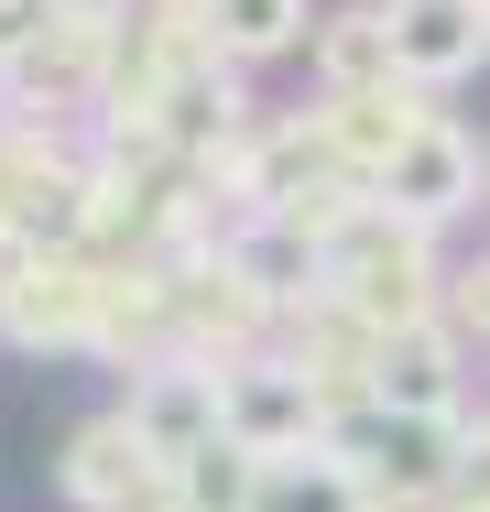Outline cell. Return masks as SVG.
Instances as JSON below:
<instances>
[{
	"label": "cell",
	"instance_id": "obj_1",
	"mask_svg": "<svg viewBox=\"0 0 490 512\" xmlns=\"http://www.w3.org/2000/svg\"><path fill=\"white\" fill-rule=\"evenodd\" d=\"M316 295H327V306H349L371 338H392V327L447 316V262H436V240H425V229H403V218H382V207L360 197L327 240H316Z\"/></svg>",
	"mask_w": 490,
	"mask_h": 512
},
{
	"label": "cell",
	"instance_id": "obj_2",
	"mask_svg": "<svg viewBox=\"0 0 490 512\" xmlns=\"http://www.w3.org/2000/svg\"><path fill=\"white\" fill-rule=\"evenodd\" d=\"M349 414H360V404H349V393H327L284 338L218 371V436H229V447H251L262 469H273V458H316V447H338V425H349Z\"/></svg>",
	"mask_w": 490,
	"mask_h": 512
},
{
	"label": "cell",
	"instance_id": "obj_3",
	"mask_svg": "<svg viewBox=\"0 0 490 512\" xmlns=\"http://www.w3.org/2000/svg\"><path fill=\"white\" fill-rule=\"evenodd\" d=\"M338 458L360 469L371 512H425L447 491H469V414H382L360 404L338 425Z\"/></svg>",
	"mask_w": 490,
	"mask_h": 512
},
{
	"label": "cell",
	"instance_id": "obj_4",
	"mask_svg": "<svg viewBox=\"0 0 490 512\" xmlns=\"http://www.w3.org/2000/svg\"><path fill=\"white\" fill-rule=\"evenodd\" d=\"M371 207L403 218V229H425V240L469 229V218L490 207V131H469L458 109H436V120L392 153L382 175H371Z\"/></svg>",
	"mask_w": 490,
	"mask_h": 512
},
{
	"label": "cell",
	"instance_id": "obj_5",
	"mask_svg": "<svg viewBox=\"0 0 490 512\" xmlns=\"http://www.w3.org/2000/svg\"><path fill=\"white\" fill-rule=\"evenodd\" d=\"M164 480H175V469L131 436V414H120V404L77 414L66 447H55V502H66V512H175V502H164Z\"/></svg>",
	"mask_w": 490,
	"mask_h": 512
},
{
	"label": "cell",
	"instance_id": "obj_6",
	"mask_svg": "<svg viewBox=\"0 0 490 512\" xmlns=\"http://www.w3.org/2000/svg\"><path fill=\"white\" fill-rule=\"evenodd\" d=\"M109 404L131 414V436H142L164 469H186L196 447H218V360L153 349V360H131V371H120V393H109Z\"/></svg>",
	"mask_w": 490,
	"mask_h": 512
},
{
	"label": "cell",
	"instance_id": "obj_7",
	"mask_svg": "<svg viewBox=\"0 0 490 512\" xmlns=\"http://www.w3.org/2000/svg\"><path fill=\"white\" fill-rule=\"evenodd\" d=\"M371 404L382 414H469V327L458 316L392 327L371 349Z\"/></svg>",
	"mask_w": 490,
	"mask_h": 512
},
{
	"label": "cell",
	"instance_id": "obj_8",
	"mask_svg": "<svg viewBox=\"0 0 490 512\" xmlns=\"http://www.w3.org/2000/svg\"><path fill=\"white\" fill-rule=\"evenodd\" d=\"M392 55H403V88L425 99L490 77V0H392Z\"/></svg>",
	"mask_w": 490,
	"mask_h": 512
},
{
	"label": "cell",
	"instance_id": "obj_9",
	"mask_svg": "<svg viewBox=\"0 0 490 512\" xmlns=\"http://www.w3.org/2000/svg\"><path fill=\"white\" fill-rule=\"evenodd\" d=\"M305 77L316 99H371V88H403V55H392V0H338L305 44Z\"/></svg>",
	"mask_w": 490,
	"mask_h": 512
},
{
	"label": "cell",
	"instance_id": "obj_10",
	"mask_svg": "<svg viewBox=\"0 0 490 512\" xmlns=\"http://www.w3.org/2000/svg\"><path fill=\"white\" fill-rule=\"evenodd\" d=\"M316 22H327V0H196L207 55H218V66H240V77H262V66L305 55V44H316Z\"/></svg>",
	"mask_w": 490,
	"mask_h": 512
},
{
	"label": "cell",
	"instance_id": "obj_11",
	"mask_svg": "<svg viewBox=\"0 0 490 512\" xmlns=\"http://www.w3.org/2000/svg\"><path fill=\"white\" fill-rule=\"evenodd\" d=\"M316 120H327L338 164H349V175L371 186L392 153H403V142H414L425 120H436V99H425V88H371V99H316Z\"/></svg>",
	"mask_w": 490,
	"mask_h": 512
},
{
	"label": "cell",
	"instance_id": "obj_12",
	"mask_svg": "<svg viewBox=\"0 0 490 512\" xmlns=\"http://www.w3.org/2000/svg\"><path fill=\"white\" fill-rule=\"evenodd\" d=\"M251 512H371V491H360V469L338 447H316V458H273Z\"/></svg>",
	"mask_w": 490,
	"mask_h": 512
},
{
	"label": "cell",
	"instance_id": "obj_13",
	"mask_svg": "<svg viewBox=\"0 0 490 512\" xmlns=\"http://www.w3.org/2000/svg\"><path fill=\"white\" fill-rule=\"evenodd\" d=\"M447 316H458V327H469V338L490 349V251H480V262H458V273H447Z\"/></svg>",
	"mask_w": 490,
	"mask_h": 512
},
{
	"label": "cell",
	"instance_id": "obj_14",
	"mask_svg": "<svg viewBox=\"0 0 490 512\" xmlns=\"http://www.w3.org/2000/svg\"><path fill=\"white\" fill-rule=\"evenodd\" d=\"M425 512H490V491H447V502H425Z\"/></svg>",
	"mask_w": 490,
	"mask_h": 512
}]
</instances>
